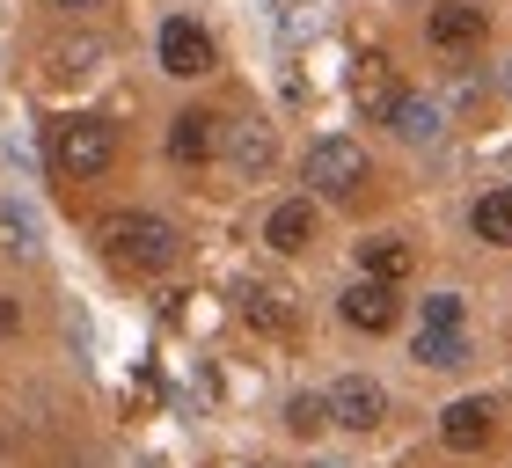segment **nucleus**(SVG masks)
Segmentation results:
<instances>
[{"label": "nucleus", "instance_id": "1", "mask_svg": "<svg viewBox=\"0 0 512 468\" xmlns=\"http://www.w3.org/2000/svg\"><path fill=\"white\" fill-rule=\"evenodd\" d=\"M44 154H52V169L66 183H88V176H103L110 161H118V125H110V117H59V125L44 132Z\"/></svg>", "mask_w": 512, "mask_h": 468}, {"label": "nucleus", "instance_id": "2", "mask_svg": "<svg viewBox=\"0 0 512 468\" xmlns=\"http://www.w3.org/2000/svg\"><path fill=\"white\" fill-rule=\"evenodd\" d=\"M103 242H110V256H118L125 271H169L176 249H183V234L161 220V213H118V220L103 227Z\"/></svg>", "mask_w": 512, "mask_h": 468}, {"label": "nucleus", "instance_id": "3", "mask_svg": "<svg viewBox=\"0 0 512 468\" xmlns=\"http://www.w3.org/2000/svg\"><path fill=\"white\" fill-rule=\"evenodd\" d=\"M315 183V198H352L366 191V176H374V161H366L359 139H315L308 147V169H300Z\"/></svg>", "mask_w": 512, "mask_h": 468}, {"label": "nucleus", "instance_id": "4", "mask_svg": "<svg viewBox=\"0 0 512 468\" xmlns=\"http://www.w3.org/2000/svg\"><path fill=\"white\" fill-rule=\"evenodd\" d=\"M213 154H220L242 183H256V176H271L278 139H271V125H256V117H235V125H220V132H213Z\"/></svg>", "mask_w": 512, "mask_h": 468}, {"label": "nucleus", "instance_id": "5", "mask_svg": "<svg viewBox=\"0 0 512 468\" xmlns=\"http://www.w3.org/2000/svg\"><path fill=\"white\" fill-rule=\"evenodd\" d=\"M213 66H220V52H213V37H205L198 22H183V15L161 22V74L198 81V74H213Z\"/></svg>", "mask_w": 512, "mask_h": 468}, {"label": "nucleus", "instance_id": "6", "mask_svg": "<svg viewBox=\"0 0 512 468\" xmlns=\"http://www.w3.org/2000/svg\"><path fill=\"white\" fill-rule=\"evenodd\" d=\"M322 410H330V425H344V432H374L388 417V395H381V381H366V373H344Z\"/></svg>", "mask_w": 512, "mask_h": 468}, {"label": "nucleus", "instance_id": "7", "mask_svg": "<svg viewBox=\"0 0 512 468\" xmlns=\"http://www.w3.org/2000/svg\"><path fill=\"white\" fill-rule=\"evenodd\" d=\"M344 322L366 337L395 330V286H381V278H359V286H344Z\"/></svg>", "mask_w": 512, "mask_h": 468}, {"label": "nucleus", "instance_id": "8", "mask_svg": "<svg viewBox=\"0 0 512 468\" xmlns=\"http://www.w3.org/2000/svg\"><path fill=\"white\" fill-rule=\"evenodd\" d=\"M439 439H447L454 454L491 447V403H483V395H461V403H447V417H439Z\"/></svg>", "mask_w": 512, "mask_h": 468}, {"label": "nucleus", "instance_id": "9", "mask_svg": "<svg viewBox=\"0 0 512 468\" xmlns=\"http://www.w3.org/2000/svg\"><path fill=\"white\" fill-rule=\"evenodd\" d=\"M395 96H403V88H395V66H388L381 52H366V59L352 66V103H359V117H374V125H381Z\"/></svg>", "mask_w": 512, "mask_h": 468}, {"label": "nucleus", "instance_id": "10", "mask_svg": "<svg viewBox=\"0 0 512 468\" xmlns=\"http://www.w3.org/2000/svg\"><path fill=\"white\" fill-rule=\"evenodd\" d=\"M425 37L439 44V52H469V44L483 37V8H469V0H439V8L425 15Z\"/></svg>", "mask_w": 512, "mask_h": 468}, {"label": "nucleus", "instance_id": "11", "mask_svg": "<svg viewBox=\"0 0 512 468\" xmlns=\"http://www.w3.org/2000/svg\"><path fill=\"white\" fill-rule=\"evenodd\" d=\"M213 132H220L213 110H183V117H169V161H183V169L213 161Z\"/></svg>", "mask_w": 512, "mask_h": 468}, {"label": "nucleus", "instance_id": "12", "mask_svg": "<svg viewBox=\"0 0 512 468\" xmlns=\"http://www.w3.org/2000/svg\"><path fill=\"white\" fill-rule=\"evenodd\" d=\"M264 242L278 249V256H300L315 242V205L308 198H286V205H271V220H264Z\"/></svg>", "mask_w": 512, "mask_h": 468}, {"label": "nucleus", "instance_id": "13", "mask_svg": "<svg viewBox=\"0 0 512 468\" xmlns=\"http://www.w3.org/2000/svg\"><path fill=\"white\" fill-rule=\"evenodd\" d=\"M381 125H388L395 139H410V147H432V139H439V103H432V96H410V88H403V96L388 103Z\"/></svg>", "mask_w": 512, "mask_h": 468}, {"label": "nucleus", "instance_id": "14", "mask_svg": "<svg viewBox=\"0 0 512 468\" xmlns=\"http://www.w3.org/2000/svg\"><path fill=\"white\" fill-rule=\"evenodd\" d=\"M410 242H395V234H374V242H359V271L381 278V286H395V278H410Z\"/></svg>", "mask_w": 512, "mask_h": 468}, {"label": "nucleus", "instance_id": "15", "mask_svg": "<svg viewBox=\"0 0 512 468\" xmlns=\"http://www.w3.org/2000/svg\"><path fill=\"white\" fill-rule=\"evenodd\" d=\"M235 300H242V315H249L264 337H286V330H293V308H286V293H278V286H242Z\"/></svg>", "mask_w": 512, "mask_h": 468}, {"label": "nucleus", "instance_id": "16", "mask_svg": "<svg viewBox=\"0 0 512 468\" xmlns=\"http://www.w3.org/2000/svg\"><path fill=\"white\" fill-rule=\"evenodd\" d=\"M469 227L483 234V242H498V249H512V183H505V191H491V198H476V213H469Z\"/></svg>", "mask_w": 512, "mask_h": 468}, {"label": "nucleus", "instance_id": "17", "mask_svg": "<svg viewBox=\"0 0 512 468\" xmlns=\"http://www.w3.org/2000/svg\"><path fill=\"white\" fill-rule=\"evenodd\" d=\"M103 59H110V44H103V37H74V44H59V52H52V74H66V81H88Z\"/></svg>", "mask_w": 512, "mask_h": 468}, {"label": "nucleus", "instance_id": "18", "mask_svg": "<svg viewBox=\"0 0 512 468\" xmlns=\"http://www.w3.org/2000/svg\"><path fill=\"white\" fill-rule=\"evenodd\" d=\"M417 359L425 366H461L469 359V337L461 330H417Z\"/></svg>", "mask_w": 512, "mask_h": 468}, {"label": "nucleus", "instance_id": "19", "mask_svg": "<svg viewBox=\"0 0 512 468\" xmlns=\"http://www.w3.org/2000/svg\"><path fill=\"white\" fill-rule=\"evenodd\" d=\"M0 249L8 256H37V220L22 205H0Z\"/></svg>", "mask_w": 512, "mask_h": 468}, {"label": "nucleus", "instance_id": "20", "mask_svg": "<svg viewBox=\"0 0 512 468\" xmlns=\"http://www.w3.org/2000/svg\"><path fill=\"white\" fill-rule=\"evenodd\" d=\"M322 425H330V410H322V395H293V403H286V432L315 439Z\"/></svg>", "mask_w": 512, "mask_h": 468}, {"label": "nucleus", "instance_id": "21", "mask_svg": "<svg viewBox=\"0 0 512 468\" xmlns=\"http://www.w3.org/2000/svg\"><path fill=\"white\" fill-rule=\"evenodd\" d=\"M461 322H469L461 293H432V300H425V330H461Z\"/></svg>", "mask_w": 512, "mask_h": 468}, {"label": "nucleus", "instance_id": "22", "mask_svg": "<svg viewBox=\"0 0 512 468\" xmlns=\"http://www.w3.org/2000/svg\"><path fill=\"white\" fill-rule=\"evenodd\" d=\"M44 8H66V15H96V8H110V0H44Z\"/></svg>", "mask_w": 512, "mask_h": 468}, {"label": "nucleus", "instance_id": "23", "mask_svg": "<svg viewBox=\"0 0 512 468\" xmlns=\"http://www.w3.org/2000/svg\"><path fill=\"white\" fill-rule=\"evenodd\" d=\"M15 322H22V315H15V300H0V337H8Z\"/></svg>", "mask_w": 512, "mask_h": 468}, {"label": "nucleus", "instance_id": "24", "mask_svg": "<svg viewBox=\"0 0 512 468\" xmlns=\"http://www.w3.org/2000/svg\"><path fill=\"white\" fill-rule=\"evenodd\" d=\"M505 88H512V74H505Z\"/></svg>", "mask_w": 512, "mask_h": 468}]
</instances>
